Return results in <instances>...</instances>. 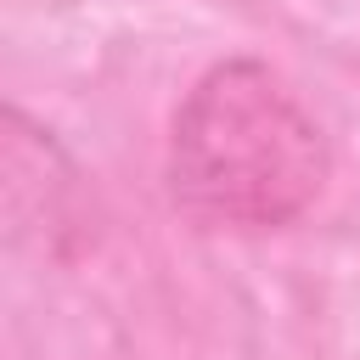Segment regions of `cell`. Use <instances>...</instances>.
<instances>
[{"mask_svg": "<svg viewBox=\"0 0 360 360\" xmlns=\"http://www.w3.org/2000/svg\"><path fill=\"white\" fill-rule=\"evenodd\" d=\"M326 174L332 152L321 124L264 62H219L186 90L169 135V186L202 225H292L321 197Z\"/></svg>", "mask_w": 360, "mask_h": 360, "instance_id": "6da1fadb", "label": "cell"}]
</instances>
